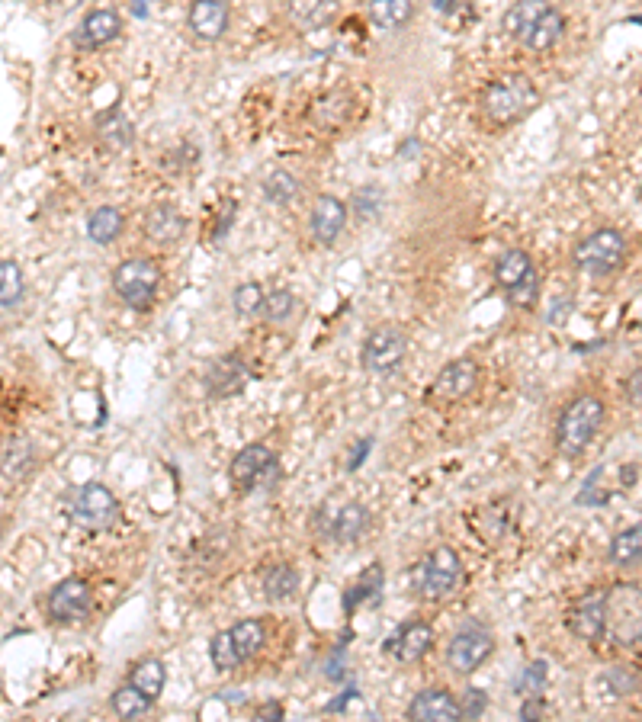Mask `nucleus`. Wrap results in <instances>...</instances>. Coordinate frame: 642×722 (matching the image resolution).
Wrapping results in <instances>:
<instances>
[{
	"instance_id": "12",
	"label": "nucleus",
	"mask_w": 642,
	"mask_h": 722,
	"mask_svg": "<svg viewBox=\"0 0 642 722\" xmlns=\"http://www.w3.org/2000/svg\"><path fill=\"white\" fill-rule=\"evenodd\" d=\"M251 379H254L251 366L244 363L238 353H225V357L209 363V370L203 373V386H206L209 398H219V402H225V398H235V395H241L244 389H248Z\"/></svg>"
},
{
	"instance_id": "3",
	"label": "nucleus",
	"mask_w": 642,
	"mask_h": 722,
	"mask_svg": "<svg viewBox=\"0 0 642 722\" xmlns=\"http://www.w3.org/2000/svg\"><path fill=\"white\" fill-rule=\"evenodd\" d=\"M463 559L453 546H437L411 568V591L427 597V601H447L460 588Z\"/></svg>"
},
{
	"instance_id": "33",
	"label": "nucleus",
	"mask_w": 642,
	"mask_h": 722,
	"mask_svg": "<svg viewBox=\"0 0 642 722\" xmlns=\"http://www.w3.org/2000/svg\"><path fill=\"white\" fill-rule=\"evenodd\" d=\"M299 568L289 565V562H280L273 565L270 572L264 575V597L267 601H289L296 591H299Z\"/></svg>"
},
{
	"instance_id": "54",
	"label": "nucleus",
	"mask_w": 642,
	"mask_h": 722,
	"mask_svg": "<svg viewBox=\"0 0 642 722\" xmlns=\"http://www.w3.org/2000/svg\"><path fill=\"white\" fill-rule=\"evenodd\" d=\"M232 222H235V203H225V215L216 222V232H212V241H225V235H228V228H232Z\"/></svg>"
},
{
	"instance_id": "49",
	"label": "nucleus",
	"mask_w": 642,
	"mask_h": 722,
	"mask_svg": "<svg viewBox=\"0 0 642 722\" xmlns=\"http://www.w3.org/2000/svg\"><path fill=\"white\" fill-rule=\"evenodd\" d=\"M370 453H373V437H360L354 443V450H350V456H347V472H357L366 463V456H370Z\"/></svg>"
},
{
	"instance_id": "8",
	"label": "nucleus",
	"mask_w": 642,
	"mask_h": 722,
	"mask_svg": "<svg viewBox=\"0 0 642 722\" xmlns=\"http://www.w3.org/2000/svg\"><path fill=\"white\" fill-rule=\"evenodd\" d=\"M408 357V334L399 325H379L366 334L360 347V363L370 376H392L402 370Z\"/></svg>"
},
{
	"instance_id": "36",
	"label": "nucleus",
	"mask_w": 642,
	"mask_h": 722,
	"mask_svg": "<svg viewBox=\"0 0 642 722\" xmlns=\"http://www.w3.org/2000/svg\"><path fill=\"white\" fill-rule=\"evenodd\" d=\"M232 639H235V649L241 655V662H251V658L264 649L267 642V629L261 620H238L232 626Z\"/></svg>"
},
{
	"instance_id": "25",
	"label": "nucleus",
	"mask_w": 642,
	"mask_h": 722,
	"mask_svg": "<svg viewBox=\"0 0 642 722\" xmlns=\"http://www.w3.org/2000/svg\"><path fill=\"white\" fill-rule=\"evenodd\" d=\"M370 527V511L360 501H347L334 511V540L331 543H357L363 530Z\"/></svg>"
},
{
	"instance_id": "44",
	"label": "nucleus",
	"mask_w": 642,
	"mask_h": 722,
	"mask_svg": "<svg viewBox=\"0 0 642 722\" xmlns=\"http://www.w3.org/2000/svg\"><path fill=\"white\" fill-rule=\"evenodd\" d=\"M546 678H549L546 662H543V658H537V662H530V665L521 668V674H517V681H514V690L521 697H537V694H543Z\"/></svg>"
},
{
	"instance_id": "1",
	"label": "nucleus",
	"mask_w": 642,
	"mask_h": 722,
	"mask_svg": "<svg viewBox=\"0 0 642 722\" xmlns=\"http://www.w3.org/2000/svg\"><path fill=\"white\" fill-rule=\"evenodd\" d=\"M537 103H540V94L527 74H501L479 97L482 116L498 129H508L514 122H521L524 116L537 110Z\"/></svg>"
},
{
	"instance_id": "4",
	"label": "nucleus",
	"mask_w": 642,
	"mask_h": 722,
	"mask_svg": "<svg viewBox=\"0 0 642 722\" xmlns=\"http://www.w3.org/2000/svg\"><path fill=\"white\" fill-rule=\"evenodd\" d=\"M607 639L620 649L642 642V585L620 581L607 591Z\"/></svg>"
},
{
	"instance_id": "37",
	"label": "nucleus",
	"mask_w": 642,
	"mask_h": 722,
	"mask_svg": "<svg viewBox=\"0 0 642 722\" xmlns=\"http://www.w3.org/2000/svg\"><path fill=\"white\" fill-rule=\"evenodd\" d=\"M382 206H386V193H382V187H376V183H366V187H360L354 199H350V212H354L357 222L363 225L376 222L382 215Z\"/></svg>"
},
{
	"instance_id": "11",
	"label": "nucleus",
	"mask_w": 642,
	"mask_h": 722,
	"mask_svg": "<svg viewBox=\"0 0 642 722\" xmlns=\"http://www.w3.org/2000/svg\"><path fill=\"white\" fill-rule=\"evenodd\" d=\"M90 607H94V591H90V585L84 578H65V581H58V585L49 591V597H45V610H49V617L55 623H81Z\"/></svg>"
},
{
	"instance_id": "21",
	"label": "nucleus",
	"mask_w": 642,
	"mask_h": 722,
	"mask_svg": "<svg viewBox=\"0 0 642 722\" xmlns=\"http://www.w3.org/2000/svg\"><path fill=\"white\" fill-rule=\"evenodd\" d=\"M183 232H187V219H183L174 203H155L148 209V215H145V238L148 241L167 248V244H177L183 238Z\"/></svg>"
},
{
	"instance_id": "55",
	"label": "nucleus",
	"mask_w": 642,
	"mask_h": 722,
	"mask_svg": "<svg viewBox=\"0 0 642 722\" xmlns=\"http://www.w3.org/2000/svg\"><path fill=\"white\" fill-rule=\"evenodd\" d=\"M357 697H360V690H357V687H347L341 697H334V700H331V703L325 706V713H341L344 706H347V703H354Z\"/></svg>"
},
{
	"instance_id": "26",
	"label": "nucleus",
	"mask_w": 642,
	"mask_h": 722,
	"mask_svg": "<svg viewBox=\"0 0 642 722\" xmlns=\"http://www.w3.org/2000/svg\"><path fill=\"white\" fill-rule=\"evenodd\" d=\"M495 283L501 289H511L517 283H524L530 273H537V267H533V257L521 248H508V251H501L498 260H495Z\"/></svg>"
},
{
	"instance_id": "23",
	"label": "nucleus",
	"mask_w": 642,
	"mask_h": 722,
	"mask_svg": "<svg viewBox=\"0 0 642 722\" xmlns=\"http://www.w3.org/2000/svg\"><path fill=\"white\" fill-rule=\"evenodd\" d=\"M94 135L100 138V145L103 148H110V151H126L132 145V138H135V129H132V122L126 119V113H122V106H110V110H103L97 113L94 119Z\"/></svg>"
},
{
	"instance_id": "47",
	"label": "nucleus",
	"mask_w": 642,
	"mask_h": 722,
	"mask_svg": "<svg viewBox=\"0 0 642 722\" xmlns=\"http://www.w3.org/2000/svg\"><path fill=\"white\" fill-rule=\"evenodd\" d=\"M312 533L318 540H334V511L328 501H321L312 511Z\"/></svg>"
},
{
	"instance_id": "42",
	"label": "nucleus",
	"mask_w": 642,
	"mask_h": 722,
	"mask_svg": "<svg viewBox=\"0 0 642 722\" xmlns=\"http://www.w3.org/2000/svg\"><path fill=\"white\" fill-rule=\"evenodd\" d=\"M607 501H610V491L604 488V466H598V469L588 472L585 485L578 488L575 504L578 508H604Z\"/></svg>"
},
{
	"instance_id": "16",
	"label": "nucleus",
	"mask_w": 642,
	"mask_h": 722,
	"mask_svg": "<svg viewBox=\"0 0 642 722\" xmlns=\"http://www.w3.org/2000/svg\"><path fill=\"white\" fill-rule=\"evenodd\" d=\"M569 629H572V636L585 639V642L607 639V591L585 594L582 601H578V607L572 610Z\"/></svg>"
},
{
	"instance_id": "17",
	"label": "nucleus",
	"mask_w": 642,
	"mask_h": 722,
	"mask_svg": "<svg viewBox=\"0 0 642 722\" xmlns=\"http://www.w3.org/2000/svg\"><path fill=\"white\" fill-rule=\"evenodd\" d=\"M187 26L196 39L219 42L232 26V10L225 0H193L187 10Z\"/></svg>"
},
{
	"instance_id": "5",
	"label": "nucleus",
	"mask_w": 642,
	"mask_h": 722,
	"mask_svg": "<svg viewBox=\"0 0 642 722\" xmlns=\"http://www.w3.org/2000/svg\"><path fill=\"white\" fill-rule=\"evenodd\" d=\"M161 270L151 257H129L113 270V289L132 312H151L158 299Z\"/></svg>"
},
{
	"instance_id": "24",
	"label": "nucleus",
	"mask_w": 642,
	"mask_h": 722,
	"mask_svg": "<svg viewBox=\"0 0 642 722\" xmlns=\"http://www.w3.org/2000/svg\"><path fill=\"white\" fill-rule=\"evenodd\" d=\"M382 581H386V575H382V565H370L366 572L344 591V613L347 617H354V613L360 610V604H379L382 601Z\"/></svg>"
},
{
	"instance_id": "15",
	"label": "nucleus",
	"mask_w": 642,
	"mask_h": 722,
	"mask_svg": "<svg viewBox=\"0 0 642 722\" xmlns=\"http://www.w3.org/2000/svg\"><path fill=\"white\" fill-rule=\"evenodd\" d=\"M479 386V366L476 360H453L437 373L431 395L440 402H463Z\"/></svg>"
},
{
	"instance_id": "58",
	"label": "nucleus",
	"mask_w": 642,
	"mask_h": 722,
	"mask_svg": "<svg viewBox=\"0 0 642 722\" xmlns=\"http://www.w3.org/2000/svg\"><path fill=\"white\" fill-rule=\"evenodd\" d=\"M219 697H222V700H228V703H244V700H248V697H241L238 690H222Z\"/></svg>"
},
{
	"instance_id": "7",
	"label": "nucleus",
	"mask_w": 642,
	"mask_h": 722,
	"mask_svg": "<svg viewBox=\"0 0 642 722\" xmlns=\"http://www.w3.org/2000/svg\"><path fill=\"white\" fill-rule=\"evenodd\" d=\"M626 260V238L617 228H598L588 238H582L572 251L575 270H582L588 276H610L623 267Z\"/></svg>"
},
{
	"instance_id": "53",
	"label": "nucleus",
	"mask_w": 642,
	"mask_h": 722,
	"mask_svg": "<svg viewBox=\"0 0 642 722\" xmlns=\"http://www.w3.org/2000/svg\"><path fill=\"white\" fill-rule=\"evenodd\" d=\"M286 713H283V706L280 703H264V706H257L254 710V719L257 722H280Z\"/></svg>"
},
{
	"instance_id": "31",
	"label": "nucleus",
	"mask_w": 642,
	"mask_h": 722,
	"mask_svg": "<svg viewBox=\"0 0 642 722\" xmlns=\"http://www.w3.org/2000/svg\"><path fill=\"white\" fill-rule=\"evenodd\" d=\"M261 190H264L267 203H270V206H280V209L293 206V203H299V199H302V183L296 180V174H289V171H273V174H267L264 183H261Z\"/></svg>"
},
{
	"instance_id": "39",
	"label": "nucleus",
	"mask_w": 642,
	"mask_h": 722,
	"mask_svg": "<svg viewBox=\"0 0 642 722\" xmlns=\"http://www.w3.org/2000/svg\"><path fill=\"white\" fill-rule=\"evenodd\" d=\"M604 687L614 697H633L642 690V674L633 665H614L604 671Z\"/></svg>"
},
{
	"instance_id": "43",
	"label": "nucleus",
	"mask_w": 642,
	"mask_h": 722,
	"mask_svg": "<svg viewBox=\"0 0 642 722\" xmlns=\"http://www.w3.org/2000/svg\"><path fill=\"white\" fill-rule=\"evenodd\" d=\"M296 305L299 302L289 289H273V293H267V299H264L261 315H264V321H270V325H283V321L293 318Z\"/></svg>"
},
{
	"instance_id": "40",
	"label": "nucleus",
	"mask_w": 642,
	"mask_h": 722,
	"mask_svg": "<svg viewBox=\"0 0 642 722\" xmlns=\"http://www.w3.org/2000/svg\"><path fill=\"white\" fill-rule=\"evenodd\" d=\"M209 662L216 671H235L241 665V655L235 649V639H232V629H222L209 639Z\"/></svg>"
},
{
	"instance_id": "27",
	"label": "nucleus",
	"mask_w": 642,
	"mask_h": 722,
	"mask_svg": "<svg viewBox=\"0 0 642 722\" xmlns=\"http://www.w3.org/2000/svg\"><path fill=\"white\" fill-rule=\"evenodd\" d=\"M418 0H370V20L376 29H402L415 20Z\"/></svg>"
},
{
	"instance_id": "38",
	"label": "nucleus",
	"mask_w": 642,
	"mask_h": 722,
	"mask_svg": "<svg viewBox=\"0 0 642 722\" xmlns=\"http://www.w3.org/2000/svg\"><path fill=\"white\" fill-rule=\"evenodd\" d=\"M33 443L29 440H23V437H13V440H7V447H4V479L10 482H17L20 475L33 466Z\"/></svg>"
},
{
	"instance_id": "32",
	"label": "nucleus",
	"mask_w": 642,
	"mask_h": 722,
	"mask_svg": "<svg viewBox=\"0 0 642 722\" xmlns=\"http://www.w3.org/2000/svg\"><path fill=\"white\" fill-rule=\"evenodd\" d=\"M110 706H113V713H116L119 719H142L145 713H151V706H155V700H151V697L145 694V690L135 687L132 681H126L122 687L113 690Z\"/></svg>"
},
{
	"instance_id": "13",
	"label": "nucleus",
	"mask_w": 642,
	"mask_h": 722,
	"mask_svg": "<svg viewBox=\"0 0 642 722\" xmlns=\"http://www.w3.org/2000/svg\"><path fill=\"white\" fill-rule=\"evenodd\" d=\"M347 215H350V206L344 203L341 196L321 193V196L315 199V203H312V212H309V232H312V241L321 244V248H331V244L344 235Z\"/></svg>"
},
{
	"instance_id": "56",
	"label": "nucleus",
	"mask_w": 642,
	"mask_h": 722,
	"mask_svg": "<svg viewBox=\"0 0 642 722\" xmlns=\"http://www.w3.org/2000/svg\"><path fill=\"white\" fill-rule=\"evenodd\" d=\"M421 148V142H418V138H405V142L399 145V155L402 158H415V151Z\"/></svg>"
},
{
	"instance_id": "59",
	"label": "nucleus",
	"mask_w": 642,
	"mask_h": 722,
	"mask_svg": "<svg viewBox=\"0 0 642 722\" xmlns=\"http://www.w3.org/2000/svg\"><path fill=\"white\" fill-rule=\"evenodd\" d=\"M135 17H148V4H145V0H135Z\"/></svg>"
},
{
	"instance_id": "28",
	"label": "nucleus",
	"mask_w": 642,
	"mask_h": 722,
	"mask_svg": "<svg viewBox=\"0 0 642 722\" xmlns=\"http://www.w3.org/2000/svg\"><path fill=\"white\" fill-rule=\"evenodd\" d=\"M562 36H565V17H562L556 7H549V10L543 13V20L533 26V33L524 39V49H527V52H537V55L553 52Z\"/></svg>"
},
{
	"instance_id": "10",
	"label": "nucleus",
	"mask_w": 642,
	"mask_h": 722,
	"mask_svg": "<svg viewBox=\"0 0 642 722\" xmlns=\"http://www.w3.org/2000/svg\"><path fill=\"white\" fill-rule=\"evenodd\" d=\"M492 652H495V636L488 633L485 626L469 623V626H463L460 633L450 639L447 665L456 674H476L488 662V658H492Z\"/></svg>"
},
{
	"instance_id": "9",
	"label": "nucleus",
	"mask_w": 642,
	"mask_h": 722,
	"mask_svg": "<svg viewBox=\"0 0 642 722\" xmlns=\"http://www.w3.org/2000/svg\"><path fill=\"white\" fill-rule=\"evenodd\" d=\"M71 520L84 530H110L119 520V501L106 485L87 482L71 495Z\"/></svg>"
},
{
	"instance_id": "20",
	"label": "nucleus",
	"mask_w": 642,
	"mask_h": 722,
	"mask_svg": "<svg viewBox=\"0 0 642 722\" xmlns=\"http://www.w3.org/2000/svg\"><path fill=\"white\" fill-rule=\"evenodd\" d=\"M338 0H286V17L302 33H318L338 20Z\"/></svg>"
},
{
	"instance_id": "48",
	"label": "nucleus",
	"mask_w": 642,
	"mask_h": 722,
	"mask_svg": "<svg viewBox=\"0 0 642 722\" xmlns=\"http://www.w3.org/2000/svg\"><path fill=\"white\" fill-rule=\"evenodd\" d=\"M344 655H347V639H341V645L328 655V662H325V678L334 681V684H341L347 681V665H344Z\"/></svg>"
},
{
	"instance_id": "41",
	"label": "nucleus",
	"mask_w": 642,
	"mask_h": 722,
	"mask_svg": "<svg viewBox=\"0 0 642 722\" xmlns=\"http://www.w3.org/2000/svg\"><path fill=\"white\" fill-rule=\"evenodd\" d=\"M264 299H267V293L257 283H238L232 293V309L238 318H254V315H261Z\"/></svg>"
},
{
	"instance_id": "52",
	"label": "nucleus",
	"mask_w": 642,
	"mask_h": 722,
	"mask_svg": "<svg viewBox=\"0 0 642 722\" xmlns=\"http://www.w3.org/2000/svg\"><path fill=\"white\" fill-rule=\"evenodd\" d=\"M569 315H572V299L562 296V299L553 302V312L546 315V321H549V325H562V321L569 318Z\"/></svg>"
},
{
	"instance_id": "2",
	"label": "nucleus",
	"mask_w": 642,
	"mask_h": 722,
	"mask_svg": "<svg viewBox=\"0 0 642 722\" xmlns=\"http://www.w3.org/2000/svg\"><path fill=\"white\" fill-rule=\"evenodd\" d=\"M604 424V402L598 395H578L562 408L556 421V450L565 459H578Z\"/></svg>"
},
{
	"instance_id": "30",
	"label": "nucleus",
	"mask_w": 642,
	"mask_h": 722,
	"mask_svg": "<svg viewBox=\"0 0 642 722\" xmlns=\"http://www.w3.org/2000/svg\"><path fill=\"white\" fill-rule=\"evenodd\" d=\"M129 681L139 690H145L151 700H158L164 694V684H167V668H164L161 658H155V655L139 658V662L129 668Z\"/></svg>"
},
{
	"instance_id": "51",
	"label": "nucleus",
	"mask_w": 642,
	"mask_h": 722,
	"mask_svg": "<svg viewBox=\"0 0 642 722\" xmlns=\"http://www.w3.org/2000/svg\"><path fill=\"white\" fill-rule=\"evenodd\" d=\"M623 392H626V398H630V405L642 408V370L630 373V379L623 382Z\"/></svg>"
},
{
	"instance_id": "29",
	"label": "nucleus",
	"mask_w": 642,
	"mask_h": 722,
	"mask_svg": "<svg viewBox=\"0 0 642 722\" xmlns=\"http://www.w3.org/2000/svg\"><path fill=\"white\" fill-rule=\"evenodd\" d=\"M122 228H126V219H122V212L116 206H97L94 212L87 215V238L106 248V244H113Z\"/></svg>"
},
{
	"instance_id": "45",
	"label": "nucleus",
	"mask_w": 642,
	"mask_h": 722,
	"mask_svg": "<svg viewBox=\"0 0 642 722\" xmlns=\"http://www.w3.org/2000/svg\"><path fill=\"white\" fill-rule=\"evenodd\" d=\"M504 299H508L511 309H533L540 299V273H530L524 283L504 289Z\"/></svg>"
},
{
	"instance_id": "19",
	"label": "nucleus",
	"mask_w": 642,
	"mask_h": 722,
	"mask_svg": "<svg viewBox=\"0 0 642 722\" xmlns=\"http://www.w3.org/2000/svg\"><path fill=\"white\" fill-rule=\"evenodd\" d=\"M431 645H434V629L421 620H415V623H405L395 636H389L386 652L395 658V662L415 665L427 652H431Z\"/></svg>"
},
{
	"instance_id": "35",
	"label": "nucleus",
	"mask_w": 642,
	"mask_h": 722,
	"mask_svg": "<svg viewBox=\"0 0 642 722\" xmlns=\"http://www.w3.org/2000/svg\"><path fill=\"white\" fill-rule=\"evenodd\" d=\"M607 559L614 565H642V524L630 527V530H620L614 540H610V549H607Z\"/></svg>"
},
{
	"instance_id": "46",
	"label": "nucleus",
	"mask_w": 642,
	"mask_h": 722,
	"mask_svg": "<svg viewBox=\"0 0 642 722\" xmlns=\"http://www.w3.org/2000/svg\"><path fill=\"white\" fill-rule=\"evenodd\" d=\"M488 710V694L479 687H466L460 694V719H482Z\"/></svg>"
},
{
	"instance_id": "18",
	"label": "nucleus",
	"mask_w": 642,
	"mask_h": 722,
	"mask_svg": "<svg viewBox=\"0 0 642 722\" xmlns=\"http://www.w3.org/2000/svg\"><path fill=\"white\" fill-rule=\"evenodd\" d=\"M405 716L415 722H460V697L443 687H427L408 703Z\"/></svg>"
},
{
	"instance_id": "57",
	"label": "nucleus",
	"mask_w": 642,
	"mask_h": 722,
	"mask_svg": "<svg viewBox=\"0 0 642 722\" xmlns=\"http://www.w3.org/2000/svg\"><path fill=\"white\" fill-rule=\"evenodd\" d=\"M456 7H460V0H434V10L440 13H453Z\"/></svg>"
},
{
	"instance_id": "14",
	"label": "nucleus",
	"mask_w": 642,
	"mask_h": 722,
	"mask_svg": "<svg viewBox=\"0 0 642 722\" xmlns=\"http://www.w3.org/2000/svg\"><path fill=\"white\" fill-rule=\"evenodd\" d=\"M122 33V17L116 10H90L87 17L81 20V26L71 33L74 49L81 52H97L103 45H110L113 39H119Z\"/></svg>"
},
{
	"instance_id": "6",
	"label": "nucleus",
	"mask_w": 642,
	"mask_h": 722,
	"mask_svg": "<svg viewBox=\"0 0 642 722\" xmlns=\"http://www.w3.org/2000/svg\"><path fill=\"white\" fill-rule=\"evenodd\" d=\"M280 459L277 453H273L270 447H264V443H248L244 450L235 453L232 459V466H228V479H232V485L238 491H273L280 485Z\"/></svg>"
},
{
	"instance_id": "34",
	"label": "nucleus",
	"mask_w": 642,
	"mask_h": 722,
	"mask_svg": "<svg viewBox=\"0 0 642 722\" xmlns=\"http://www.w3.org/2000/svg\"><path fill=\"white\" fill-rule=\"evenodd\" d=\"M26 296V280H23V267L13 257L0 260V305L4 312H13Z\"/></svg>"
},
{
	"instance_id": "50",
	"label": "nucleus",
	"mask_w": 642,
	"mask_h": 722,
	"mask_svg": "<svg viewBox=\"0 0 642 722\" xmlns=\"http://www.w3.org/2000/svg\"><path fill=\"white\" fill-rule=\"evenodd\" d=\"M546 716V700L537 694V697H524V703H521V719L524 722H537V719H543Z\"/></svg>"
},
{
	"instance_id": "22",
	"label": "nucleus",
	"mask_w": 642,
	"mask_h": 722,
	"mask_svg": "<svg viewBox=\"0 0 642 722\" xmlns=\"http://www.w3.org/2000/svg\"><path fill=\"white\" fill-rule=\"evenodd\" d=\"M553 7L549 0H514V4L508 7V13L501 17V29L508 33L514 42H521L533 33V26H537L543 20V13Z\"/></svg>"
}]
</instances>
